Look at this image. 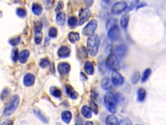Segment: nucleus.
<instances>
[{
    "mask_svg": "<svg viewBox=\"0 0 166 125\" xmlns=\"http://www.w3.org/2000/svg\"><path fill=\"white\" fill-rule=\"evenodd\" d=\"M19 41H20L19 37H14V38H12L11 39H10L9 40V43L12 46H16L19 44Z\"/></svg>",
    "mask_w": 166,
    "mask_h": 125,
    "instance_id": "38",
    "label": "nucleus"
},
{
    "mask_svg": "<svg viewBox=\"0 0 166 125\" xmlns=\"http://www.w3.org/2000/svg\"><path fill=\"white\" fill-rule=\"evenodd\" d=\"M13 124V121L12 120H5V121H3L2 125H12Z\"/></svg>",
    "mask_w": 166,
    "mask_h": 125,
    "instance_id": "47",
    "label": "nucleus"
},
{
    "mask_svg": "<svg viewBox=\"0 0 166 125\" xmlns=\"http://www.w3.org/2000/svg\"><path fill=\"white\" fill-rule=\"evenodd\" d=\"M84 2L87 7H92L93 3H94V0H84Z\"/></svg>",
    "mask_w": 166,
    "mask_h": 125,
    "instance_id": "46",
    "label": "nucleus"
},
{
    "mask_svg": "<svg viewBox=\"0 0 166 125\" xmlns=\"http://www.w3.org/2000/svg\"><path fill=\"white\" fill-rule=\"evenodd\" d=\"M66 93L67 95L73 100L77 99L78 98V93L70 85H66Z\"/></svg>",
    "mask_w": 166,
    "mask_h": 125,
    "instance_id": "20",
    "label": "nucleus"
},
{
    "mask_svg": "<svg viewBox=\"0 0 166 125\" xmlns=\"http://www.w3.org/2000/svg\"><path fill=\"white\" fill-rule=\"evenodd\" d=\"M11 57H12V60L13 61H14V62L17 61V60L18 59V57H19L18 49V48H14V49L12 50Z\"/></svg>",
    "mask_w": 166,
    "mask_h": 125,
    "instance_id": "37",
    "label": "nucleus"
},
{
    "mask_svg": "<svg viewBox=\"0 0 166 125\" xmlns=\"http://www.w3.org/2000/svg\"><path fill=\"white\" fill-rule=\"evenodd\" d=\"M97 27V22L95 20H92L87 25L83 28L82 34L86 37H91L94 35L95 31Z\"/></svg>",
    "mask_w": 166,
    "mask_h": 125,
    "instance_id": "5",
    "label": "nucleus"
},
{
    "mask_svg": "<svg viewBox=\"0 0 166 125\" xmlns=\"http://www.w3.org/2000/svg\"><path fill=\"white\" fill-rule=\"evenodd\" d=\"M58 71L60 74L65 75L69 73L71 69L70 65L66 62H62L58 65Z\"/></svg>",
    "mask_w": 166,
    "mask_h": 125,
    "instance_id": "11",
    "label": "nucleus"
},
{
    "mask_svg": "<svg viewBox=\"0 0 166 125\" xmlns=\"http://www.w3.org/2000/svg\"><path fill=\"white\" fill-rule=\"evenodd\" d=\"M19 103V97L17 95H14L13 97L10 100L9 103L6 105L5 108L3 112V115L5 116L8 117L11 115L14 112L16 111V109L18 107V105Z\"/></svg>",
    "mask_w": 166,
    "mask_h": 125,
    "instance_id": "3",
    "label": "nucleus"
},
{
    "mask_svg": "<svg viewBox=\"0 0 166 125\" xmlns=\"http://www.w3.org/2000/svg\"><path fill=\"white\" fill-rule=\"evenodd\" d=\"M81 113L84 117L86 119H90L92 117V110L91 109L90 107L88 106V105H83L81 108Z\"/></svg>",
    "mask_w": 166,
    "mask_h": 125,
    "instance_id": "19",
    "label": "nucleus"
},
{
    "mask_svg": "<svg viewBox=\"0 0 166 125\" xmlns=\"http://www.w3.org/2000/svg\"><path fill=\"white\" fill-rule=\"evenodd\" d=\"M106 125H119V122L115 115H110L106 119Z\"/></svg>",
    "mask_w": 166,
    "mask_h": 125,
    "instance_id": "21",
    "label": "nucleus"
},
{
    "mask_svg": "<svg viewBox=\"0 0 166 125\" xmlns=\"http://www.w3.org/2000/svg\"><path fill=\"white\" fill-rule=\"evenodd\" d=\"M16 14L20 18H25L27 16V11L23 8H18L16 10Z\"/></svg>",
    "mask_w": 166,
    "mask_h": 125,
    "instance_id": "33",
    "label": "nucleus"
},
{
    "mask_svg": "<svg viewBox=\"0 0 166 125\" xmlns=\"http://www.w3.org/2000/svg\"><path fill=\"white\" fill-rule=\"evenodd\" d=\"M9 91L7 89H4L3 91V92H2V96H1V98L2 99L5 98V97H7V96L9 95Z\"/></svg>",
    "mask_w": 166,
    "mask_h": 125,
    "instance_id": "45",
    "label": "nucleus"
},
{
    "mask_svg": "<svg viewBox=\"0 0 166 125\" xmlns=\"http://www.w3.org/2000/svg\"><path fill=\"white\" fill-rule=\"evenodd\" d=\"M49 65H50V61L47 58L42 59L40 62V66L42 67V68H46V67L48 66Z\"/></svg>",
    "mask_w": 166,
    "mask_h": 125,
    "instance_id": "40",
    "label": "nucleus"
},
{
    "mask_svg": "<svg viewBox=\"0 0 166 125\" xmlns=\"http://www.w3.org/2000/svg\"><path fill=\"white\" fill-rule=\"evenodd\" d=\"M147 92L145 89L140 88L138 91V100L139 102H144L146 98Z\"/></svg>",
    "mask_w": 166,
    "mask_h": 125,
    "instance_id": "26",
    "label": "nucleus"
},
{
    "mask_svg": "<svg viewBox=\"0 0 166 125\" xmlns=\"http://www.w3.org/2000/svg\"><path fill=\"white\" fill-rule=\"evenodd\" d=\"M91 16V11L88 8L82 9L79 12V25L81 26L89 20Z\"/></svg>",
    "mask_w": 166,
    "mask_h": 125,
    "instance_id": "8",
    "label": "nucleus"
},
{
    "mask_svg": "<svg viewBox=\"0 0 166 125\" xmlns=\"http://www.w3.org/2000/svg\"><path fill=\"white\" fill-rule=\"evenodd\" d=\"M49 36H50L51 38H55L57 35V28L55 27H52L49 30Z\"/></svg>",
    "mask_w": 166,
    "mask_h": 125,
    "instance_id": "36",
    "label": "nucleus"
},
{
    "mask_svg": "<svg viewBox=\"0 0 166 125\" xmlns=\"http://www.w3.org/2000/svg\"><path fill=\"white\" fill-rule=\"evenodd\" d=\"M77 54L80 58H86L87 57V51L84 46L80 48L77 52Z\"/></svg>",
    "mask_w": 166,
    "mask_h": 125,
    "instance_id": "31",
    "label": "nucleus"
},
{
    "mask_svg": "<svg viewBox=\"0 0 166 125\" xmlns=\"http://www.w3.org/2000/svg\"><path fill=\"white\" fill-rule=\"evenodd\" d=\"M68 26H69L71 28H74L77 26V19L75 16H71L68 19L67 21Z\"/></svg>",
    "mask_w": 166,
    "mask_h": 125,
    "instance_id": "29",
    "label": "nucleus"
},
{
    "mask_svg": "<svg viewBox=\"0 0 166 125\" xmlns=\"http://www.w3.org/2000/svg\"><path fill=\"white\" fill-rule=\"evenodd\" d=\"M85 125H94V123H93L92 121H87L86 122Z\"/></svg>",
    "mask_w": 166,
    "mask_h": 125,
    "instance_id": "52",
    "label": "nucleus"
},
{
    "mask_svg": "<svg viewBox=\"0 0 166 125\" xmlns=\"http://www.w3.org/2000/svg\"><path fill=\"white\" fill-rule=\"evenodd\" d=\"M81 76L82 77V78H83L82 79L84 80H87V77H86V76L84 73H81Z\"/></svg>",
    "mask_w": 166,
    "mask_h": 125,
    "instance_id": "51",
    "label": "nucleus"
},
{
    "mask_svg": "<svg viewBox=\"0 0 166 125\" xmlns=\"http://www.w3.org/2000/svg\"><path fill=\"white\" fill-rule=\"evenodd\" d=\"M29 55H30V53H29V50H24L22 51L19 54V57H18L19 61L21 63H26L29 58Z\"/></svg>",
    "mask_w": 166,
    "mask_h": 125,
    "instance_id": "17",
    "label": "nucleus"
},
{
    "mask_svg": "<svg viewBox=\"0 0 166 125\" xmlns=\"http://www.w3.org/2000/svg\"><path fill=\"white\" fill-rule=\"evenodd\" d=\"M66 13L64 12H58L56 16V22L58 25L64 26L66 22Z\"/></svg>",
    "mask_w": 166,
    "mask_h": 125,
    "instance_id": "15",
    "label": "nucleus"
},
{
    "mask_svg": "<svg viewBox=\"0 0 166 125\" xmlns=\"http://www.w3.org/2000/svg\"><path fill=\"white\" fill-rule=\"evenodd\" d=\"M54 4V0H46V5L48 7H53Z\"/></svg>",
    "mask_w": 166,
    "mask_h": 125,
    "instance_id": "48",
    "label": "nucleus"
},
{
    "mask_svg": "<svg viewBox=\"0 0 166 125\" xmlns=\"http://www.w3.org/2000/svg\"><path fill=\"white\" fill-rule=\"evenodd\" d=\"M140 80V73L139 71H136L131 77V82L133 84H136Z\"/></svg>",
    "mask_w": 166,
    "mask_h": 125,
    "instance_id": "28",
    "label": "nucleus"
},
{
    "mask_svg": "<svg viewBox=\"0 0 166 125\" xmlns=\"http://www.w3.org/2000/svg\"><path fill=\"white\" fill-rule=\"evenodd\" d=\"M33 113L36 115V117H37L38 119L40 120L41 121L44 123H47L49 120L48 118L46 116V115L43 113V112L41 111L40 109H35L33 110Z\"/></svg>",
    "mask_w": 166,
    "mask_h": 125,
    "instance_id": "16",
    "label": "nucleus"
},
{
    "mask_svg": "<svg viewBox=\"0 0 166 125\" xmlns=\"http://www.w3.org/2000/svg\"><path fill=\"white\" fill-rule=\"evenodd\" d=\"M128 5L124 1H120L115 3L111 7V13L114 15H118L121 14L123 11H126L127 9Z\"/></svg>",
    "mask_w": 166,
    "mask_h": 125,
    "instance_id": "6",
    "label": "nucleus"
},
{
    "mask_svg": "<svg viewBox=\"0 0 166 125\" xmlns=\"http://www.w3.org/2000/svg\"><path fill=\"white\" fill-rule=\"evenodd\" d=\"M101 86L102 89L106 91H109L112 89V84L109 78L106 77V78H102L101 81Z\"/></svg>",
    "mask_w": 166,
    "mask_h": 125,
    "instance_id": "14",
    "label": "nucleus"
},
{
    "mask_svg": "<svg viewBox=\"0 0 166 125\" xmlns=\"http://www.w3.org/2000/svg\"><path fill=\"white\" fill-rule=\"evenodd\" d=\"M76 125H77V124H76Z\"/></svg>",
    "mask_w": 166,
    "mask_h": 125,
    "instance_id": "55",
    "label": "nucleus"
},
{
    "mask_svg": "<svg viewBox=\"0 0 166 125\" xmlns=\"http://www.w3.org/2000/svg\"><path fill=\"white\" fill-rule=\"evenodd\" d=\"M146 5H147V3H144V2L141 3L140 4L138 5H137V7H136V10H138V9H140V8H141V7L146 6Z\"/></svg>",
    "mask_w": 166,
    "mask_h": 125,
    "instance_id": "50",
    "label": "nucleus"
},
{
    "mask_svg": "<svg viewBox=\"0 0 166 125\" xmlns=\"http://www.w3.org/2000/svg\"><path fill=\"white\" fill-rule=\"evenodd\" d=\"M56 125H62V124H61L60 123H57L56 124Z\"/></svg>",
    "mask_w": 166,
    "mask_h": 125,
    "instance_id": "54",
    "label": "nucleus"
},
{
    "mask_svg": "<svg viewBox=\"0 0 166 125\" xmlns=\"http://www.w3.org/2000/svg\"><path fill=\"white\" fill-rule=\"evenodd\" d=\"M106 68L112 71H117L119 69V58L117 57L114 53H110L107 57L105 61Z\"/></svg>",
    "mask_w": 166,
    "mask_h": 125,
    "instance_id": "4",
    "label": "nucleus"
},
{
    "mask_svg": "<svg viewBox=\"0 0 166 125\" xmlns=\"http://www.w3.org/2000/svg\"><path fill=\"white\" fill-rule=\"evenodd\" d=\"M116 19H114V18H112L110 19V20H109L108 21V22H107V27H111L112 26H113L114 25H116Z\"/></svg>",
    "mask_w": 166,
    "mask_h": 125,
    "instance_id": "44",
    "label": "nucleus"
},
{
    "mask_svg": "<svg viewBox=\"0 0 166 125\" xmlns=\"http://www.w3.org/2000/svg\"><path fill=\"white\" fill-rule=\"evenodd\" d=\"M64 2H62V1L58 2V4H57V7L55 8V11H57V12H58V11L61 12V11L62 10V9L63 8H64Z\"/></svg>",
    "mask_w": 166,
    "mask_h": 125,
    "instance_id": "43",
    "label": "nucleus"
},
{
    "mask_svg": "<svg viewBox=\"0 0 166 125\" xmlns=\"http://www.w3.org/2000/svg\"><path fill=\"white\" fill-rule=\"evenodd\" d=\"M129 19H130V14L129 13H126L123 14L120 19V26L122 28L124 29V30H125V29L128 26Z\"/></svg>",
    "mask_w": 166,
    "mask_h": 125,
    "instance_id": "18",
    "label": "nucleus"
},
{
    "mask_svg": "<svg viewBox=\"0 0 166 125\" xmlns=\"http://www.w3.org/2000/svg\"><path fill=\"white\" fill-rule=\"evenodd\" d=\"M90 108L92 110L93 112H94L95 114L98 113L99 109H98V106H97V105L95 104V102L94 101L91 100L90 102Z\"/></svg>",
    "mask_w": 166,
    "mask_h": 125,
    "instance_id": "35",
    "label": "nucleus"
},
{
    "mask_svg": "<svg viewBox=\"0 0 166 125\" xmlns=\"http://www.w3.org/2000/svg\"><path fill=\"white\" fill-rule=\"evenodd\" d=\"M107 35L110 41L113 42L118 41L121 37V32L118 25H114L110 27Z\"/></svg>",
    "mask_w": 166,
    "mask_h": 125,
    "instance_id": "7",
    "label": "nucleus"
},
{
    "mask_svg": "<svg viewBox=\"0 0 166 125\" xmlns=\"http://www.w3.org/2000/svg\"><path fill=\"white\" fill-rule=\"evenodd\" d=\"M105 106L112 113H115L117 111V99L116 96L112 92L107 93L104 98Z\"/></svg>",
    "mask_w": 166,
    "mask_h": 125,
    "instance_id": "2",
    "label": "nucleus"
},
{
    "mask_svg": "<svg viewBox=\"0 0 166 125\" xmlns=\"http://www.w3.org/2000/svg\"><path fill=\"white\" fill-rule=\"evenodd\" d=\"M23 84L27 87H31L33 85L35 81V77L33 74L27 73L23 77Z\"/></svg>",
    "mask_w": 166,
    "mask_h": 125,
    "instance_id": "13",
    "label": "nucleus"
},
{
    "mask_svg": "<svg viewBox=\"0 0 166 125\" xmlns=\"http://www.w3.org/2000/svg\"><path fill=\"white\" fill-rule=\"evenodd\" d=\"M138 2L139 0H134V1L131 3V4L130 5V6L127 7L126 9V11H130L131 10H133L134 8H135V7H136L138 5Z\"/></svg>",
    "mask_w": 166,
    "mask_h": 125,
    "instance_id": "41",
    "label": "nucleus"
},
{
    "mask_svg": "<svg viewBox=\"0 0 166 125\" xmlns=\"http://www.w3.org/2000/svg\"><path fill=\"white\" fill-rule=\"evenodd\" d=\"M70 53L71 50L69 47L67 46H63L58 50L57 55L60 58H66L70 56Z\"/></svg>",
    "mask_w": 166,
    "mask_h": 125,
    "instance_id": "12",
    "label": "nucleus"
},
{
    "mask_svg": "<svg viewBox=\"0 0 166 125\" xmlns=\"http://www.w3.org/2000/svg\"><path fill=\"white\" fill-rule=\"evenodd\" d=\"M125 80L123 76L118 71H113L112 73V83L115 86H121L123 85Z\"/></svg>",
    "mask_w": 166,
    "mask_h": 125,
    "instance_id": "10",
    "label": "nucleus"
},
{
    "mask_svg": "<svg viewBox=\"0 0 166 125\" xmlns=\"http://www.w3.org/2000/svg\"><path fill=\"white\" fill-rule=\"evenodd\" d=\"M151 73H152V70H151L150 69H146L143 74L142 78H141V82L145 83V81H147L151 74Z\"/></svg>",
    "mask_w": 166,
    "mask_h": 125,
    "instance_id": "30",
    "label": "nucleus"
},
{
    "mask_svg": "<svg viewBox=\"0 0 166 125\" xmlns=\"http://www.w3.org/2000/svg\"><path fill=\"white\" fill-rule=\"evenodd\" d=\"M61 117L62 121L66 123H69L72 118V114L70 111H64L61 114Z\"/></svg>",
    "mask_w": 166,
    "mask_h": 125,
    "instance_id": "24",
    "label": "nucleus"
},
{
    "mask_svg": "<svg viewBox=\"0 0 166 125\" xmlns=\"http://www.w3.org/2000/svg\"><path fill=\"white\" fill-rule=\"evenodd\" d=\"M85 71L88 75H93L94 73V67L90 61H86L85 65Z\"/></svg>",
    "mask_w": 166,
    "mask_h": 125,
    "instance_id": "23",
    "label": "nucleus"
},
{
    "mask_svg": "<svg viewBox=\"0 0 166 125\" xmlns=\"http://www.w3.org/2000/svg\"><path fill=\"white\" fill-rule=\"evenodd\" d=\"M106 66L105 63L103 60H101L99 62V70L102 74H104L106 72Z\"/></svg>",
    "mask_w": 166,
    "mask_h": 125,
    "instance_id": "34",
    "label": "nucleus"
},
{
    "mask_svg": "<svg viewBox=\"0 0 166 125\" xmlns=\"http://www.w3.org/2000/svg\"><path fill=\"white\" fill-rule=\"evenodd\" d=\"M50 94L56 98H59L62 95L61 90L57 87H51L50 90Z\"/></svg>",
    "mask_w": 166,
    "mask_h": 125,
    "instance_id": "27",
    "label": "nucleus"
},
{
    "mask_svg": "<svg viewBox=\"0 0 166 125\" xmlns=\"http://www.w3.org/2000/svg\"><path fill=\"white\" fill-rule=\"evenodd\" d=\"M32 11L35 15L40 16L43 12V7L40 4L33 3L32 5Z\"/></svg>",
    "mask_w": 166,
    "mask_h": 125,
    "instance_id": "22",
    "label": "nucleus"
},
{
    "mask_svg": "<svg viewBox=\"0 0 166 125\" xmlns=\"http://www.w3.org/2000/svg\"><path fill=\"white\" fill-rule=\"evenodd\" d=\"M119 125H132V122L130 121V119L127 118H125L122 119L120 121Z\"/></svg>",
    "mask_w": 166,
    "mask_h": 125,
    "instance_id": "42",
    "label": "nucleus"
},
{
    "mask_svg": "<svg viewBox=\"0 0 166 125\" xmlns=\"http://www.w3.org/2000/svg\"><path fill=\"white\" fill-rule=\"evenodd\" d=\"M102 1L105 2V3H109L110 2V0H102Z\"/></svg>",
    "mask_w": 166,
    "mask_h": 125,
    "instance_id": "53",
    "label": "nucleus"
},
{
    "mask_svg": "<svg viewBox=\"0 0 166 125\" xmlns=\"http://www.w3.org/2000/svg\"><path fill=\"white\" fill-rule=\"evenodd\" d=\"M92 97L93 98H94V100H95V98H97V97H98V93H97L95 91H94L92 92Z\"/></svg>",
    "mask_w": 166,
    "mask_h": 125,
    "instance_id": "49",
    "label": "nucleus"
},
{
    "mask_svg": "<svg viewBox=\"0 0 166 125\" xmlns=\"http://www.w3.org/2000/svg\"><path fill=\"white\" fill-rule=\"evenodd\" d=\"M35 41L36 42V44L39 45L40 44L41 42L42 41L43 39V35L42 33L41 32H35Z\"/></svg>",
    "mask_w": 166,
    "mask_h": 125,
    "instance_id": "32",
    "label": "nucleus"
},
{
    "mask_svg": "<svg viewBox=\"0 0 166 125\" xmlns=\"http://www.w3.org/2000/svg\"><path fill=\"white\" fill-rule=\"evenodd\" d=\"M100 45L99 38L97 34H94L88 38L87 41V49L89 54L94 57L95 56L98 52Z\"/></svg>",
    "mask_w": 166,
    "mask_h": 125,
    "instance_id": "1",
    "label": "nucleus"
},
{
    "mask_svg": "<svg viewBox=\"0 0 166 125\" xmlns=\"http://www.w3.org/2000/svg\"><path fill=\"white\" fill-rule=\"evenodd\" d=\"M42 23L41 22L38 21L35 23V32H41L42 30Z\"/></svg>",
    "mask_w": 166,
    "mask_h": 125,
    "instance_id": "39",
    "label": "nucleus"
},
{
    "mask_svg": "<svg viewBox=\"0 0 166 125\" xmlns=\"http://www.w3.org/2000/svg\"><path fill=\"white\" fill-rule=\"evenodd\" d=\"M128 52V46L125 44H121L118 46H116L114 48V54L118 57L122 58Z\"/></svg>",
    "mask_w": 166,
    "mask_h": 125,
    "instance_id": "9",
    "label": "nucleus"
},
{
    "mask_svg": "<svg viewBox=\"0 0 166 125\" xmlns=\"http://www.w3.org/2000/svg\"><path fill=\"white\" fill-rule=\"evenodd\" d=\"M68 39L71 43H75L77 41H79L80 39V35L77 32H71L68 35Z\"/></svg>",
    "mask_w": 166,
    "mask_h": 125,
    "instance_id": "25",
    "label": "nucleus"
}]
</instances>
